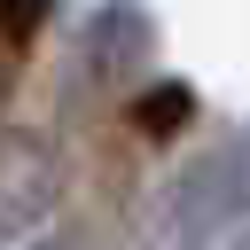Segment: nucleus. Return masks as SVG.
Listing matches in <instances>:
<instances>
[{
	"mask_svg": "<svg viewBox=\"0 0 250 250\" xmlns=\"http://www.w3.org/2000/svg\"><path fill=\"white\" fill-rule=\"evenodd\" d=\"M55 211V156L39 133H0V250H23Z\"/></svg>",
	"mask_w": 250,
	"mask_h": 250,
	"instance_id": "f03ea898",
	"label": "nucleus"
},
{
	"mask_svg": "<svg viewBox=\"0 0 250 250\" xmlns=\"http://www.w3.org/2000/svg\"><path fill=\"white\" fill-rule=\"evenodd\" d=\"M148 47H156V23H148L141 0H102V8L86 16V31H78V62H86V78H117V70L141 62Z\"/></svg>",
	"mask_w": 250,
	"mask_h": 250,
	"instance_id": "7ed1b4c3",
	"label": "nucleus"
},
{
	"mask_svg": "<svg viewBox=\"0 0 250 250\" xmlns=\"http://www.w3.org/2000/svg\"><path fill=\"white\" fill-rule=\"evenodd\" d=\"M211 242H250V133L203 148L148 219V250H211Z\"/></svg>",
	"mask_w": 250,
	"mask_h": 250,
	"instance_id": "f257e3e1",
	"label": "nucleus"
},
{
	"mask_svg": "<svg viewBox=\"0 0 250 250\" xmlns=\"http://www.w3.org/2000/svg\"><path fill=\"white\" fill-rule=\"evenodd\" d=\"M23 250H78V242H70V234H31Z\"/></svg>",
	"mask_w": 250,
	"mask_h": 250,
	"instance_id": "0eeeda50",
	"label": "nucleus"
},
{
	"mask_svg": "<svg viewBox=\"0 0 250 250\" xmlns=\"http://www.w3.org/2000/svg\"><path fill=\"white\" fill-rule=\"evenodd\" d=\"M242 250H250V242H242Z\"/></svg>",
	"mask_w": 250,
	"mask_h": 250,
	"instance_id": "6e6552de",
	"label": "nucleus"
},
{
	"mask_svg": "<svg viewBox=\"0 0 250 250\" xmlns=\"http://www.w3.org/2000/svg\"><path fill=\"white\" fill-rule=\"evenodd\" d=\"M23 55H31V47H16V39L0 31V109H8V94H16V70H23Z\"/></svg>",
	"mask_w": 250,
	"mask_h": 250,
	"instance_id": "423d86ee",
	"label": "nucleus"
},
{
	"mask_svg": "<svg viewBox=\"0 0 250 250\" xmlns=\"http://www.w3.org/2000/svg\"><path fill=\"white\" fill-rule=\"evenodd\" d=\"M133 125H141L148 141H172V133H188V125H195V86H180V78H156L148 94H133Z\"/></svg>",
	"mask_w": 250,
	"mask_h": 250,
	"instance_id": "20e7f679",
	"label": "nucleus"
},
{
	"mask_svg": "<svg viewBox=\"0 0 250 250\" xmlns=\"http://www.w3.org/2000/svg\"><path fill=\"white\" fill-rule=\"evenodd\" d=\"M47 16H55V0H0V31H8L16 47H31V39L47 31Z\"/></svg>",
	"mask_w": 250,
	"mask_h": 250,
	"instance_id": "39448f33",
	"label": "nucleus"
}]
</instances>
